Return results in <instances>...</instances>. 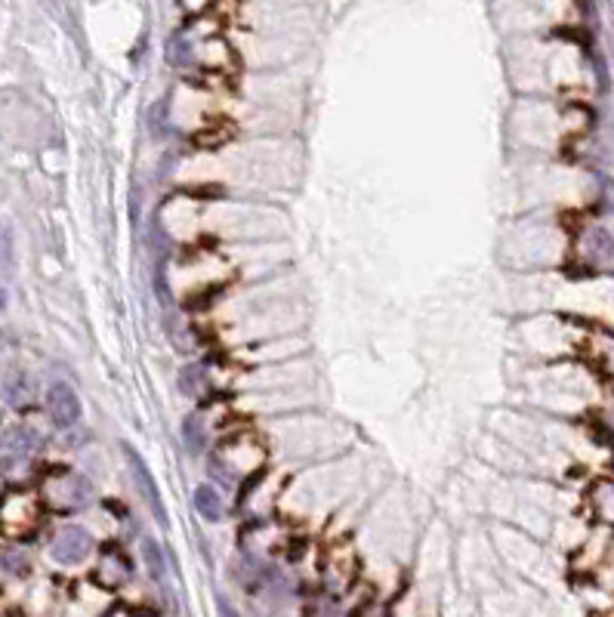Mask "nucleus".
<instances>
[{"mask_svg": "<svg viewBox=\"0 0 614 617\" xmlns=\"http://www.w3.org/2000/svg\"><path fill=\"white\" fill-rule=\"evenodd\" d=\"M183 439H185V448L192 451V454H198L201 448H204V423H201L198 413H192V417H185L183 423Z\"/></svg>", "mask_w": 614, "mask_h": 617, "instance_id": "6e6552de", "label": "nucleus"}, {"mask_svg": "<svg viewBox=\"0 0 614 617\" xmlns=\"http://www.w3.org/2000/svg\"><path fill=\"white\" fill-rule=\"evenodd\" d=\"M124 454H127V463H130V472H133V481H137L142 500H146V507L152 509L155 522L158 525H167V509H164V500H161V491H158V481H155L152 470L146 466V460L133 451L130 445H124Z\"/></svg>", "mask_w": 614, "mask_h": 617, "instance_id": "f257e3e1", "label": "nucleus"}, {"mask_svg": "<svg viewBox=\"0 0 614 617\" xmlns=\"http://www.w3.org/2000/svg\"><path fill=\"white\" fill-rule=\"evenodd\" d=\"M194 509H198L207 522H216V518L222 516V498L211 485H201L198 491H194Z\"/></svg>", "mask_w": 614, "mask_h": 617, "instance_id": "423d86ee", "label": "nucleus"}, {"mask_svg": "<svg viewBox=\"0 0 614 617\" xmlns=\"http://www.w3.org/2000/svg\"><path fill=\"white\" fill-rule=\"evenodd\" d=\"M216 605H220V617H241V614H238V612H235V608H231V605H229V602H226V599H222V596H220V599H216Z\"/></svg>", "mask_w": 614, "mask_h": 617, "instance_id": "1a4fd4ad", "label": "nucleus"}, {"mask_svg": "<svg viewBox=\"0 0 614 617\" xmlns=\"http://www.w3.org/2000/svg\"><path fill=\"white\" fill-rule=\"evenodd\" d=\"M4 308H6V290L0 288V312H4Z\"/></svg>", "mask_w": 614, "mask_h": 617, "instance_id": "9d476101", "label": "nucleus"}, {"mask_svg": "<svg viewBox=\"0 0 614 617\" xmlns=\"http://www.w3.org/2000/svg\"><path fill=\"white\" fill-rule=\"evenodd\" d=\"M142 562H146L148 574H152L158 584L164 581V577H167V559H164V546L155 537L142 540Z\"/></svg>", "mask_w": 614, "mask_h": 617, "instance_id": "39448f33", "label": "nucleus"}, {"mask_svg": "<svg viewBox=\"0 0 614 617\" xmlns=\"http://www.w3.org/2000/svg\"><path fill=\"white\" fill-rule=\"evenodd\" d=\"M32 451H34V435L28 429H10L4 435V445H0V466L6 470V466L25 460Z\"/></svg>", "mask_w": 614, "mask_h": 617, "instance_id": "20e7f679", "label": "nucleus"}, {"mask_svg": "<svg viewBox=\"0 0 614 617\" xmlns=\"http://www.w3.org/2000/svg\"><path fill=\"white\" fill-rule=\"evenodd\" d=\"M4 389L13 404H25L28 398H32V383H28V377L22 371H13L10 377L4 380Z\"/></svg>", "mask_w": 614, "mask_h": 617, "instance_id": "0eeeda50", "label": "nucleus"}, {"mask_svg": "<svg viewBox=\"0 0 614 617\" xmlns=\"http://www.w3.org/2000/svg\"><path fill=\"white\" fill-rule=\"evenodd\" d=\"M50 555L59 565H80L90 555V534L80 525H65L56 531L53 544H50Z\"/></svg>", "mask_w": 614, "mask_h": 617, "instance_id": "f03ea898", "label": "nucleus"}, {"mask_svg": "<svg viewBox=\"0 0 614 617\" xmlns=\"http://www.w3.org/2000/svg\"><path fill=\"white\" fill-rule=\"evenodd\" d=\"M47 411L56 426H74L80 420V398L69 383H53L47 389Z\"/></svg>", "mask_w": 614, "mask_h": 617, "instance_id": "7ed1b4c3", "label": "nucleus"}]
</instances>
